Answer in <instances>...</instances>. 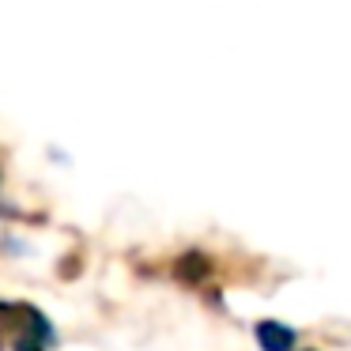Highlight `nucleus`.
Instances as JSON below:
<instances>
[{
    "label": "nucleus",
    "mask_w": 351,
    "mask_h": 351,
    "mask_svg": "<svg viewBox=\"0 0 351 351\" xmlns=\"http://www.w3.org/2000/svg\"><path fill=\"white\" fill-rule=\"evenodd\" d=\"M208 268H212V265H208V257H200V253H185V257L178 261V276H182L185 283H197Z\"/></svg>",
    "instance_id": "3"
},
{
    "label": "nucleus",
    "mask_w": 351,
    "mask_h": 351,
    "mask_svg": "<svg viewBox=\"0 0 351 351\" xmlns=\"http://www.w3.org/2000/svg\"><path fill=\"white\" fill-rule=\"evenodd\" d=\"M295 340L298 332L280 321H257V343L261 351H295Z\"/></svg>",
    "instance_id": "2"
},
{
    "label": "nucleus",
    "mask_w": 351,
    "mask_h": 351,
    "mask_svg": "<svg viewBox=\"0 0 351 351\" xmlns=\"http://www.w3.org/2000/svg\"><path fill=\"white\" fill-rule=\"evenodd\" d=\"M16 310H19V317H23V321H16V313L4 310L12 348H16V351H46L49 343H53V325L46 321V313L34 310V306H23V302H16Z\"/></svg>",
    "instance_id": "1"
}]
</instances>
